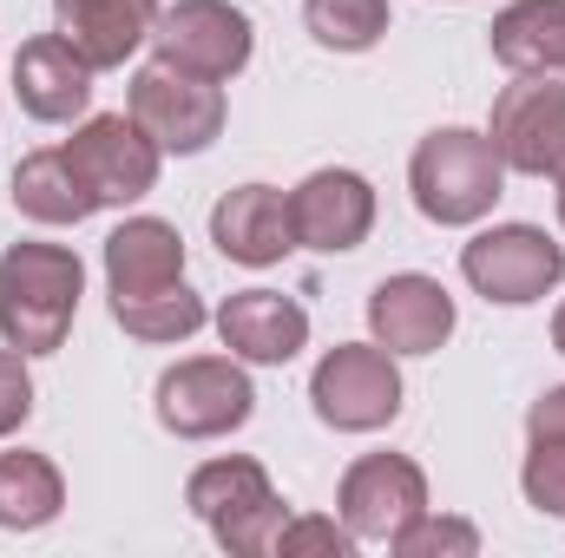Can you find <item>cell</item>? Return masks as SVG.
Returning a JSON list of instances; mask_svg holds the SVG:
<instances>
[{
    "mask_svg": "<svg viewBox=\"0 0 565 558\" xmlns=\"http://www.w3.org/2000/svg\"><path fill=\"white\" fill-rule=\"evenodd\" d=\"M369 329L388 355H434L454 335V296L422 270L382 277L375 296H369Z\"/></svg>",
    "mask_w": 565,
    "mask_h": 558,
    "instance_id": "cell-15",
    "label": "cell"
},
{
    "mask_svg": "<svg viewBox=\"0 0 565 558\" xmlns=\"http://www.w3.org/2000/svg\"><path fill=\"white\" fill-rule=\"evenodd\" d=\"M487 139H493L507 171L559 184V224H565V86H559V73H513V86L493 106V132Z\"/></svg>",
    "mask_w": 565,
    "mask_h": 558,
    "instance_id": "cell-5",
    "label": "cell"
},
{
    "mask_svg": "<svg viewBox=\"0 0 565 558\" xmlns=\"http://www.w3.org/2000/svg\"><path fill=\"white\" fill-rule=\"evenodd\" d=\"M184 500H191V513L217 533V546L237 558H264L277 552V533H282V500L277 486H270V473L257 466V460H204L198 473H191V486H184Z\"/></svg>",
    "mask_w": 565,
    "mask_h": 558,
    "instance_id": "cell-3",
    "label": "cell"
},
{
    "mask_svg": "<svg viewBox=\"0 0 565 558\" xmlns=\"http://www.w3.org/2000/svg\"><path fill=\"white\" fill-rule=\"evenodd\" d=\"M289 224H296V244L302 250H322V257H342L355 250L369 230H375V191L362 171H309L296 191H289Z\"/></svg>",
    "mask_w": 565,
    "mask_h": 558,
    "instance_id": "cell-12",
    "label": "cell"
},
{
    "mask_svg": "<svg viewBox=\"0 0 565 558\" xmlns=\"http://www.w3.org/2000/svg\"><path fill=\"white\" fill-rule=\"evenodd\" d=\"M60 506H66V480L46 453H26V447L0 453V526L7 533H40L60 519Z\"/></svg>",
    "mask_w": 565,
    "mask_h": 558,
    "instance_id": "cell-21",
    "label": "cell"
},
{
    "mask_svg": "<svg viewBox=\"0 0 565 558\" xmlns=\"http://www.w3.org/2000/svg\"><path fill=\"white\" fill-rule=\"evenodd\" d=\"M13 93H20L26 119L66 126V119H79L93 106V66L66 33H40V40H26L13 53Z\"/></svg>",
    "mask_w": 565,
    "mask_h": 558,
    "instance_id": "cell-13",
    "label": "cell"
},
{
    "mask_svg": "<svg viewBox=\"0 0 565 558\" xmlns=\"http://www.w3.org/2000/svg\"><path fill=\"white\" fill-rule=\"evenodd\" d=\"M553 348L565 355V302H559V315H553Z\"/></svg>",
    "mask_w": 565,
    "mask_h": 558,
    "instance_id": "cell-29",
    "label": "cell"
},
{
    "mask_svg": "<svg viewBox=\"0 0 565 558\" xmlns=\"http://www.w3.org/2000/svg\"><path fill=\"white\" fill-rule=\"evenodd\" d=\"M388 546L402 558H473L480 552V533H473L467 519H434V513H422V519H408Z\"/></svg>",
    "mask_w": 565,
    "mask_h": 558,
    "instance_id": "cell-24",
    "label": "cell"
},
{
    "mask_svg": "<svg viewBox=\"0 0 565 558\" xmlns=\"http://www.w3.org/2000/svg\"><path fill=\"white\" fill-rule=\"evenodd\" d=\"M500 184H507V164L487 132H467V126H447V132H427L415 144V164H408V191H415V211L427 224H480L493 204H500Z\"/></svg>",
    "mask_w": 565,
    "mask_h": 558,
    "instance_id": "cell-2",
    "label": "cell"
},
{
    "mask_svg": "<svg viewBox=\"0 0 565 558\" xmlns=\"http://www.w3.org/2000/svg\"><path fill=\"white\" fill-rule=\"evenodd\" d=\"M113 322L139 342H184L204 329V296L171 282V289H151V296H113Z\"/></svg>",
    "mask_w": 565,
    "mask_h": 558,
    "instance_id": "cell-22",
    "label": "cell"
},
{
    "mask_svg": "<svg viewBox=\"0 0 565 558\" xmlns=\"http://www.w3.org/2000/svg\"><path fill=\"white\" fill-rule=\"evenodd\" d=\"M316 420L335 433H375L402 415V368L382 342H342L309 375Z\"/></svg>",
    "mask_w": 565,
    "mask_h": 558,
    "instance_id": "cell-4",
    "label": "cell"
},
{
    "mask_svg": "<svg viewBox=\"0 0 565 558\" xmlns=\"http://www.w3.org/2000/svg\"><path fill=\"white\" fill-rule=\"evenodd\" d=\"M158 427L178 440H217L257 415V388L231 355H191L158 375Z\"/></svg>",
    "mask_w": 565,
    "mask_h": 558,
    "instance_id": "cell-6",
    "label": "cell"
},
{
    "mask_svg": "<svg viewBox=\"0 0 565 558\" xmlns=\"http://www.w3.org/2000/svg\"><path fill=\"white\" fill-rule=\"evenodd\" d=\"M520 493L533 513L565 519V440H533V453L520 466Z\"/></svg>",
    "mask_w": 565,
    "mask_h": 558,
    "instance_id": "cell-25",
    "label": "cell"
},
{
    "mask_svg": "<svg viewBox=\"0 0 565 558\" xmlns=\"http://www.w3.org/2000/svg\"><path fill=\"white\" fill-rule=\"evenodd\" d=\"M460 277L500 309H526L565 277V250L533 224H493L460 250Z\"/></svg>",
    "mask_w": 565,
    "mask_h": 558,
    "instance_id": "cell-7",
    "label": "cell"
},
{
    "mask_svg": "<svg viewBox=\"0 0 565 558\" xmlns=\"http://www.w3.org/2000/svg\"><path fill=\"white\" fill-rule=\"evenodd\" d=\"M86 270L66 244H13L0 257V335L20 355H53L73 335Z\"/></svg>",
    "mask_w": 565,
    "mask_h": 558,
    "instance_id": "cell-1",
    "label": "cell"
},
{
    "mask_svg": "<svg viewBox=\"0 0 565 558\" xmlns=\"http://www.w3.org/2000/svg\"><path fill=\"white\" fill-rule=\"evenodd\" d=\"M526 433H533V440H565V388H546V395L526 408Z\"/></svg>",
    "mask_w": 565,
    "mask_h": 558,
    "instance_id": "cell-28",
    "label": "cell"
},
{
    "mask_svg": "<svg viewBox=\"0 0 565 558\" xmlns=\"http://www.w3.org/2000/svg\"><path fill=\"white\" fill-rule=\"evenodd\" d=\"M302 26L329 53H369L388 33V0H302Z\"/></svg>",
    "mask_w": 565,
    "mask_h": 558,
    "instance_id": "cell-23",
    "label": "cell"
},
{
    "mask_svg": "<svg viewBox=\"0 0 565 558\" xmlns=\"http://www.w3.org/2000/svg\"><path fill=\"white\" fill-rule=\"evenodd\" d=\"M217 335L237 362H257V368H282L309 348V309L282 289H237L224 296L217 309Z\"/></svg>",
    "mask_w": 565,
    "mask_h": 558,
    "instance_id": "cell-14",
    "label": "cell"
},
{
    "mask_svg": "<svg viewBox=\"0 0 565 558\" xmlns=\"http://www.w3.org/2000/svg\"><path fill=\"white\" fill-rule=\"evenodd\" d=\"M277 552L282 558H296V552H335V558H349V552H355V533H349V526H335V519H282Z\"/></svg>",
    "mask_w": 565,
    "mask_h": 558,
    "instance_id": "cell-26",
    "label": "cell"
},
{
    "mask_svg": "<svg viewBox=\"0 0 565 558\" xmlns=\"http://www.w3.org/2000/svg\"><path fill=\"white\" fill-rule=\"evenodd\" d=\"M13 204H20V217H33V224H86V217L99 211L60 144L13 164Z\"/></svg>",
    "mask_w": 565,
    "mask_h": 558,
    "instance_id": "cell-20",
    "label": "cell"
},
{
    "mask_svg": "<svg viewBox=\"0 0 565 558\" xmlns=\"http://www.w3.org/2000/svg\"><path fill=\"white\" fill-rule=\"evenodd\" d=\"M151 46L164 66L178 73H198V79H237L250 66V20L231 7V0H178L151 20Z\"/></svg>",
    "mask_w": 565,
    "mask_h": 558,
    "instance_id": "cell-8",
    "label": "cell"
},
{
    "mask_svg": "<svg viewBox=\"0 0 565 558\" xmlns=\"http://www.w3.org/2000/svg\"><path fill=\"white\" fill-rule=\"evenodd\" d=\"M184 282V237L164 217H126L106 237V289L113 296H151Z\"/></svg>",
    "mask_w": 565,
    "mask_h": 558,
    "instance_id": "cell-18",
    "label": "cell"
},
{
    "mask_svg": "<svg viewBox=\"0 0 565 558\" xmlns=\"http://www.w3.org/2000/svg\"><path fill=\"white\" fill-rule=\"evenodd\" d=\"M487 40L507 73H565V0H513Z\"/></svg>",
    "mask_w": 565,
    "mask_h": 558,
    "instance_id": "cell-19",
    "label": "cell"
},
{
    "mask_svg": "<svg viewBox=\"0 0 565 558\" xmlns=\"http://www.w3.org/2000/svg\"><path fill=\"white\" fill-rule=\"evenodd\" d=\"M33 415V375H26V355L20 348H0V440Z\"/></svg>",
    "mask_w": 565,
    "mask_h": 558,
    "instance_id": "cell-27",
    "label": "cell"
},
{
    "mask_svg": "<svg viewBox=\"0 0 565 558\" xmlns=\"http://www.w3.org/2000/svg\"><path fill=\"white\" fill-rule=\"evenodd\" d=\"M211 244L244 264V270H264V264H282L296 250V224H289V197L270 191V184H237L211 204Z\"/></svg>",
    "mask_w": 565,
    "mask_h": 558,
    "instance_id": "cell-16",
    "label": "cell"
},
{
    "mask_svg": "<svg viewBox=\"0 0 565 558\" xmlns=\"http://www.w3.org/2000/svg\"><path fill=\"white\" fill-rule=\"evenodd\" d=\"M60 151L73 158V171H79V184L93 191L99 211H106V204H139L145 191L158 184V158H164L158 144L145 139V126L132 112H99V119H86Z\"/></svg>",
    "mask_w": 565,
    "mask_h": 558,
    "instance_id": "cell-10",
    "label": "cell"
},
{
    "mask_svg": "<svg viewBox=\"0 0 565 558\" xmlns=\"http://www.w3.org/2000/svg\"><path fill=\"white\" fill-rule=\"evenodd\" d=\"M53 20L86 53L93 73H113V66H126L145 40H151L158 0H53Z\"/></svg>",
    "mask_w": 565,
    "mask_h": 558,
    "instance_id": "cell-17",
    "label": "cell"
},
{
    "mask_svg": "<svg viewBox=\"0 0 565 558\" xmlns=\"http://www.w3.org/2000/svg\"><path fill=\"white\" fill-rule=\"evenodd\" d=\"M132 119L145 126V139L158 144V151L191 158V151H204V144L224 132V86L151 60L139 79H132Z\"/></svg>",
    "mask_w": 565,
    "mask_h": 558,
    "instance_id": "cell-9",
    "label": "cell"
},
{
    "mask_svg": "<svg viewBox=\"0 0 565 558\" xmlns=\"http://www.w3.org/2000/svg\"><path fill=\"white\" fill-rule=\"evenodd\" d=\"M335 513H342V526L355 533V546H388L408 519L427 513L422 466H415L408 453H362V460L342 473Z\"/></svg>",
    "mask_w": 565,
    "mask_h": 558,
    "instance_id": "cell-11",
    "label": "cell"
}]
</instances>
